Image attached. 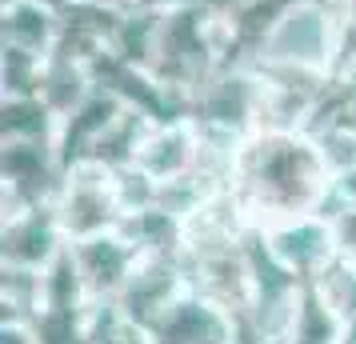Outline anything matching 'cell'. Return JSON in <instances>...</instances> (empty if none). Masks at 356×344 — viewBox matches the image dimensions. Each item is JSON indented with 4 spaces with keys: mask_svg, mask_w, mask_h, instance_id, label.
Masks as SVG:
<instances>
[{
    "mask_svg": "<svg viewBox=\"0 0 356 344\" xmlns=\"http://www.w3.org/2000/svg\"><path fill=\"white\" fill-rule=\"evenodd\" d=\"M68 4H97V8H116V13H129L140 0H68Z\"/></svg>",
    "mask_w": 356,
    "mask_h": 344,
    "instance_id": "13",
    "label": "cell"
},
{
    "mask_svg": "<svg viewBox=\"0 0 356 344\" xmlns=\"http://www.w3.org/2000/svg\"><path fill=\"white\" fill-rule=\"evenodd\" d=\"M344 344H356V332H353V336H348V341H344Z\"/></svg>",
    "mask_w": 356,
    "mask_h": 344,
    "instance_id": "14",
    "label": "cell"
},
{
    "mask_svg": "<svg viewBox=\"0 0 356 344\" xmlns=\"http://www.w3.org/2000/svg\"><path fill=\"white\" fill-rule=\"evenodd\" d=\"M56 216H60L65 236H72V240L120 229L124 204H120V193H116V168L97 161H81L65 168Z\"/></svg>",
    "mask_w": 356,
    "mask_h": 344,
    "instance_id": "3",
    "label": "cell"
},
{
    "mask_svg": "<svg viewBox=\"0 0 356 344\" xmlns=\"http://www.w3.org/2000/svg\"><path fill=\"white\" fill-rule=\"evenodd\" d=\"M180 277L168 256H140L132 268L129 284L120 288V304H124V320L136 328H152L164 312L180 300Z\"/></svg>",
    "mask_w": 356,
    "mask_h": 344,
    "instance_id": "6",
    "label": "cell"
},
{
    "mask_svg": "<svg viewBox=\"0 0 356 344\" xmlns=\"http://www.w3.org/2000/svg\"><path fill=\"white\" fill-rule=\"evenodd\" d=\"M337 197H340V204H356V164L337 172Z\"/></svg>",
    "mask_w": 356,
    "mask_h": 344,
    "instance_id": "11",
    "label": "cell"
},
{
    "mask_svg": "<svg viewBox=\"0 0 356 344\" xmlns=\"http://www.w3.org/2000/svg\"><path fill=\"white\" fill-rule=\"evenodd\" d=\"M248 184L257 188L260 204H268L280 216H300L316 208L324 197V172H332L324 164L321 145H308L296 132L273 129L248 148Z\"/></svg>",
    "mask_w": 356,
    "mask_h": 344,
    "instance_id": "1",
    "label": "cell"
},
{
    "mask_svg": "<svg viewBox=\"0 0 356 344\" xmlns=\"http://www.w3.org/2000/svg\"><path fill=\"white\" fill-rule=\"evenodd\" d=\"M337 44H340L337 0H289L252 56H257V65L296 68V72H308V76L332 81Z\"/></svg>",
    "mask_w": 356,
    "mask_h": 344,
    "instance_id": "2",
    "label": "cell"
},
{
    "mask_svg": "<svg viewBox=\"0 0 356 344\" xmlns=\"http://www.w3.org/2000/svg\"><path fill=\"white\" fill-rule=\"evenodd\" d=\"M268 248L292 277L305 280L321 277L337 256V240H332L328 220H308V216H292V224L268 232Z\"/></svg>",
    "mask_w": 356,
    "mask_h": 344,
    "instance_id": "8",
    "label": "cell"
},
{
    "mask_svg": "<svg viewBox=\"0 0 356 344\" xmlns=\"http://www.w3.org/2000/svg\"><path fill=\"white\" fill-rule=\"evenodd\" d=\"M65 17L52 0H4V49L29 52L36 60H49L60 49Z\"/></svg>",
    "mask_w": 356,
    "mask_h": 344,
    "instance_id": "9",
    "label": "cell"
},
{
    "mask_svg": "<svg viewBox=\"0 0 356 344\" xmlns=\"http://www.w3.org/2000/svg\"><path fill=\"white\" fill-rule=\"evenodd\" d=\"M152 344H232L236 325L225 316L220 304L200 296H180L156 325L148 328Z\"/></svg>",
    "mask_w": 356,
    "mask_h": 344,
    "instance_id": "7",
    "label": "cell"
},
{
    "mask_svg": "<svg viewBox=\"0 0 356 344\" xmlns=\"http://www.w3.org/2000/svg\"><path fill=\"white\" fill-rule=\"evenodd\" d=\"M193 4H209V0H140V8H152V13H172V8H193Z\"/></svg>",
    "mask_w": 356,
    "mask_h": 344,
    "instance_id": "12",
    "label": "cell"
},
{
    "mask_svg": "<svg viewBox=\"0 0 356 344\" xmlns=\"http://www.w3.org/2000/svg\"><path fill=\"white\" fill-rule=\"evenodd\" d=\"M60 216L56 208L29 204L17 213H4V268H33L44 272L65 248H60Z\"/></svg>",
    "mask_w": 356,
    "mask_h": 344,
    "instance_id": "4",
    "label": "cell"
},
{
    "mask_svg": "<svg viewBox=\"0 0 356 344\" xmlns=\"http://www.w3.org/2000/svg\"><path fill=\"white\" fill-rule=\"evenodd\" d=\"M72 261L81 268V280L88 293L97 296H113L129 284L132 268L140 264V248L132 245L120 229L113 232H97V236H84V240H72Z\"/></svg>",
    "mask_w": 356,
    "mask_h": 344,
    "instance_id": "5",
    "label": "cell"
},
{
    "mask_svg": "<svg viewBox=\"0 0 356 344\" xmlns=\"http://www.w3.org/2000/svg\"><path fill=\"white\" fill-rule=\"evenodd\" d=\"M292 344H344L340 341V312L316 284H300L292 300Z\"/></svg>",
    "mask_w": 356,
    "mask_h": 344,
    "instance_id": "10",
    "label": "cell"
}]
</instances>
